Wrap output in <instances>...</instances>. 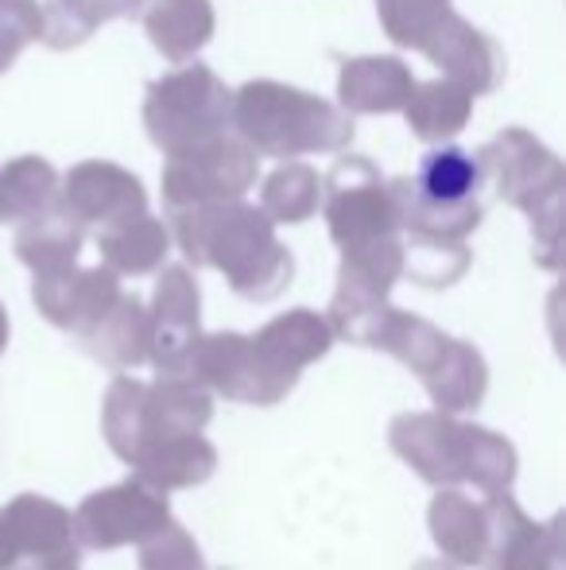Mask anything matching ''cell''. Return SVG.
<instances>
[{
	"instance_id": "1",
	"label": "cell",
	"mask_w": 566,
	"mask_h": 570,
	"mask_svg": "<svg viewBox=\"0 0 566 570\" xmlns=\"http://www.w3.org/2000/svg\"><path fill=\"white\" fill-rule=\"evenodd\" d=\"M477 159L469 156L458 144H446V148H430L416 167V187L430 206H458L466 203L477 190Z\"/></svg>"
}]
</instances>
